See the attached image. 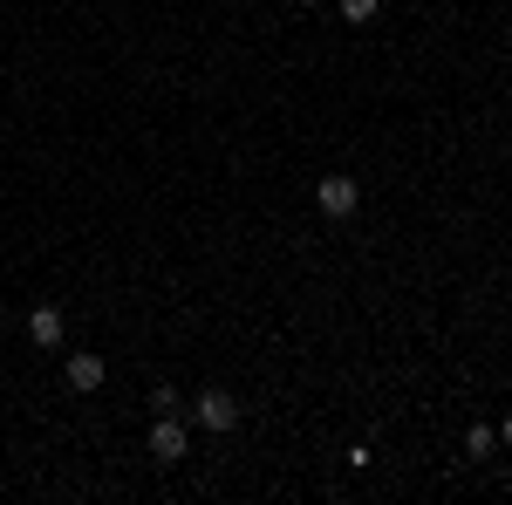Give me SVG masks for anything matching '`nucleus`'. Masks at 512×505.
<instances>
[{
  "mask_svg": "<svg viewBox=\"0 0 512 505\" xmlns=\"http://www.w3.org/2000/svg\"><path fill=\"white\" fill-rule=\"evenodd\" d=\"M185 451H192L185 417H178V410H158V417H151V458H158V465H178Z\"/></svg>",
  "mask_w": 512,
  "mask_h": 505,
  "instance_id": "1",
  "label": "nucleus"
},
{
  "mask_svg": "<svg viewBox=\"0 0 512 505\" xmlns=\"http://www.w3.org/2000/svg\"><path fill=\"white\" fill-rule=\"evenodd\" d=\"M192 424H198V430H212V437H226V430L239 424V403L226 396V389H205V396L192 403Z\"/></svg>",
  "mask_w": 512,
  "mask_h": 505,
  "instance_id": "2",
  "label": "nucleus"
},
{
  "mask_svg": "<svg viewBox=\"0 0 512 505\" xmlns=\"http://www.w3.org/2000/svg\"><path fill=\"white\" fill-rule=\"evenodd\" d=\"M315 205H321V219H355L362 185H355V178H321V185H315Z\"/></svg>",
  "mask_w": 512,
  "mask_h": 505,
  "instance_id": "3",
  "label": "nucleus"
},
{
  "mask_svg": "<svg viewBox=\"0 0 512 505\" xmlns=\"http://www.w3.org/2000/svg\"><path fill=\"white\" fill-rule=\"evenodd\" d=\"M103 376H110V369H103V355H89V349L69 355V389H82V396H89V389H103Z\"/></svg>",
  "mask_w": 512,
  "mask_h": 505,
  "instance_id": "4",
  "label": "nucleus"
},
{
  "mask_svg": "<svg viewBox=\"0 0 512 505\" xmlns=\"http://www.w3.org/2000/svg\"><path fill=\"white\" fill-rule=\"evenodd\" d=\"M28 335H35L41 349H55V342H62V308H55V301H41V308L28 314Z\"/></svg>",
  "mask_w": 512,
  "mask_h": 505,
  "instance_id": "5",
  "label": "nucleus"
},
{
  "mask_svg": "<svg viewBox=\"0 0 512 505\" xmlns=\"http://www.w3.org/2000/svg\"><path fill=\"white\" fill-rule=\"evenodd\" d=\"M376 14H383V0H342V21H349V28H369Z\"/></svg>",
  "mask_w": 512,
  "mask_h": 505,
  "instance_id": "6",
  "label": "nucleus"
},
{
  "mask_svg": "<svg viewBox=\"0 0 512 505\" xmlns=\"http://www.w3.org/2000/svg\"><path fill=\"white\" fill-rule=\"evenodd\" d=\"M465 451H472V458H492V424H472V430H465Z\"/></svg>",
  "mask_w": 512,
  "mask_h": 505,
  "instance_id": "7",
  "label": "nucleus"
},
{
  "mask_svg": "<svg viewBox=\"0 0 512 505\" xmlns=\"http://www.w3.org/2000/svg\"><path fill=\"white\" fill-rule=\"evenodd\" d=\"M158 410H178V389H171V383L151 389V417H158Z\"/></svg>",
  "mask_w": 512,
  "mask_h": 505,
  "instance_id": "8",
  "label": "nucleus"
},
{
  "mask_svg": "<svg viewBox=\"0 0 512 505\" xmlns=\"http://www.w3.org/2000/svg\"><path fill=\"white\" fill-rule=\"evenodd\" d=\"M499 437H506V444H512V417H506V430H499Z\"/></svg>",
  "mask_w": 512,
  "mask_h": 505,
  "instance_id": "9",
  "label": "nucleus"
},
{
  "mask_svg": "<svg viewBox=\"0 0 512 505\" xmlns=\"http://www.w3.org/2000/svg\"><path fill=\"white\" fill-rule=\"evenodd\" d=\"M301 7H315V0H301Z\"/></svg>",
  "mask_w": 512,
  "mask_h": 505,
  "instance_id": "10",
  "label": "nucleus"
}]
</instances>
